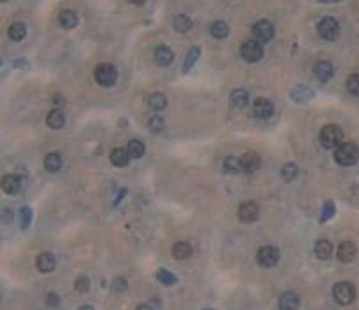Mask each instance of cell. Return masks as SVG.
Returning <instances> with one entry per match:
<instances>
[{
  "label": "cell",
  "mask_w": 359,
  "mask_h": 310,
  "mask_svg": "<svg viewBox=\"0 0 359 310\" xmlns=\"http://www.w3.org/2000/svg\"><path fill=\"white\" fill-rule=\"evenodd\" d=\"M260 217V208L254 202H242L238 208V220L242 224H253Z\"/></svg>",
  "instance_id": "9c48e42d"
},
{
  "label": "cell",
  "mask_w": 359,
  "mask_h": 310,
  "mask_svg": "<svg viewBox=\"0 0 359 310\" xmlns=\"http://www.w3.org/2000/svg\"><path fill=\"white\" fill-rule=\"evenodd\" d=\"M135 310H153V308H152V306H150V305H146V303H142V305H139Z\"/></svg>",
  "instance_id": "b9f144b4"
},
{
  "label": "cell",
  "mask_w": 359,
  "mask_h": 310,
  "mask_svg": "<svg viewBox=\"0 0 359 310\" xmlns=\"http://www.w3.org/2000/svg\"><path fill=\"white\" fill-rule=\"evenodd\" d=\"M318 139H320L322 147H325V149H338L345 142L343 130L338 124H327V126H324L320 130Z\"/></svg>",
  "instance_id": "6da1fadb"
},
{
  "label": "cell",
  "mask_w": 359,
  "mask_h": 310,
  "mask_svg": "<svg viewBox=\"0 0 359 310\" xmlns=\"http://www.w3.org/2000/svg\"><path fill=\"white\" fill-rule=\"evenodd\" d=\"M253 112L258 119H268V117H272V114H274L272 101H268L267 97H258V99L254 101Z\"/></svg>",
  "instance_id": "8fae6325"
},
{
  "label": "cell",
  "mask_w": 359,
  "mask_h": 310,
  "mask_svg": "<svg viewBox=\"0 0 359 310\" xmlns=\"http://www.w3.org/2000/svg\"><path fill=\"white\" fill-rule=\"evenodd\" d=\"M299 174V167L295 163H284L283 168H281V176H283L284 181H288V183H292V181L297 177Z\"/></svg>",
  "instance_id": "1f68e13d"
},
{
  "label": "cell",
  "mask_w": 359,
  "mask_h": 310,
  "mask_svg": "<svg viewBox=\"0 0 359 310\" xmlns=\"http://www.w3.org/2000/svg\"><path fill=\"white\" fill-rule=\"evenodd\" d=\"M206 310H212V308H206Z\"/></svg>",
  "instance_id": "f6af8a7d"
},
{
  "label": "cell",
  "mask_w": 359,
  "mask_h": 310,
  "mask_svg": "<svg viewBox=\"0 0 359 310\" xmlns=\"http://www.w3.org/2000/svg\"><path fill=\"white\" fill-rule=\"evenodd\" d=\"M75 291L77 292H87L89 291V278L87 277H79L75 280Z\"/></svg>",
  "instance_id": "74e56055"
},
{
  "label": "cell",
  "mask_w": 359,
  "mask_h": 310,
  "mask_svg": "<svg viewBox=\"0 0 359 310\" xmlns=\"http://www.w3.org/2000/svg\"><path fill=\"white\" fill-rule=\"evenodd\" d=\"M199 55H201V48L199 46H192V48L189 50V53H187V57H185V64H183V71H190V67L196 64V60L199 59Z\"/></svg>",
  "instance_id": "4dcf8cb0"
},
{
  "label": "cell",
  "mask_w": 359,
  "mask_h": 310,
  "mask_svg": "<svg viewBox=\"0 0 359 310\" xmlns=\"http://www.w3.org/2000/svg\"><path fill=\"white\" fill-rule=\"evenodd\" d=\"M53 103H55V105H64V99H62L59 94H55V96H53Z\"/></svg>",
  "instance_id": "60d3db41"
},
{
  "label": "cell",
  "mask_w": 359,
  "mask_h": 310,
  "mask_svg": "<svg viewBox=\"0 0 359 310\" xmlns=\"http://www.w3.org/2000/svg\"><path fill=\"white\" fill-rule=\"evenodd\" d=\"M45 168L48 172H59L62 168V156L59 153H48L43 161Z\"/></svg>",
  "instance_id": "603a6c76"
},
{
  "label": "cell",
  "mask_w": 359,
  "mask_h": 310,
  "mask_svg": "<svg viewBox=\"0 0 359 310\" xmlns=\"http://www.w3.org/2000/svg\"><path fill=\"white\" fill-rule=\"evenodd\" d=\"M210 34H212V38L216 39H226L228 34H230V27H228L226 22L217 20V22H213L212 27H210Z\"/></svg>",
  "instance_id": "83f0119b"
},
{
  "label": "cell",
  "mask_w": 359,
  "mask_h": 310,
  "mask_svg": "<svg viewBox=\"0 0 359 310\" xmlns=\"http://www.w3.org/2000/svg\"><path fill=\"white\" fill-rule=\"evenodd\" d=\"M355 254H357V248L352 241H343V243L338 247V261L343 262V264H348L355 259Z\"/></svg>",
  "instance_id": "7c38bea8"
},
{
  "label": "cell",
  "mask_w": 359,
  "mask_h": 310,
  "mask_svg": "<svg viewBox=\"0 0 359 310\" xmlns=\"http://www.w3.org/2000/svg\"><path fill=\"white\" fill-rule=\"evenodd\" d=\"M173 29L176 30V32H189L190 29H192V20L189 18L187 15H178L173 18Z\"/></svg>",
  "instance_id": "4316f807"
},
{
  "label": "cell",
  "mask_w": 359,
  "mask_h": 310,
  "mask_svg": "<svg viewBox=\"0 0 359 310\" xmlns=\"http://www.w3.org/2000/svg\"><path fill=\"white\" fill-rule=\"evenodd\" d=\"M224 170H226L228 174H240V172H244L242 160L237 156H228L226 160H224Z\"/></svg>",
  "instance_id": "f1b7e54d"
},
{
  "label": "cell",
  "mask_w": 359,
  "mask_h": 310,
  "mask_svg": "<svg viewBox=\"0 0 359 310\" xmlns=\"http://www.w3.org/2000/svg\"><path fill=\"white\" fill-rule=\"evenodd\" d=\"M36 266H38V269L41 273H50L55 269V257H53L52 254H48V252H43V254L38 255V259H36Z\"/></svg>",
  "instance_id": "ac0fdd59"
},
{
  "label": "cell",
  "mask_w": 359,
  "mask_h": 310,
  "mask_svg": "<svg viewBox=\"0 0 359 310\" xmlns=\"http://www.w3.org/2000/svg\"><path fill=\"white\" fill-rule=\"evenodd\" d=\"M22 188V181L15 176V174H8L2 177V190L8 195H16Z\"/></svg>",
  "instance_id": "e0dca14e"
},
{
  "label": "cell",
  "mask_w": 359,
  "mask_h": 310,
  "mask_svg": "<svg viewBox=\"0 0 359 310\" xmlns=\"http://www.w3.org/2000/svg\"><path fill=\"white\" fill-rule=\"evenodd\" d=\"M95 80L102 87H112L117 80V71L112 64H98L95 67Z\"/></svg>",
  "instance_id": "277c9868"
},
{
  "label": "cell",
  "mask_w": 359,
  "mask_h": 310,
  "mask_svg": "<svg viewBox=\"0 0 359 310\" xmlns=\"http://www.w3.org/2000/svg\"><path fill=\"white\" fill-rule=\"evenodd\" d=\"M359 160V147L354 142H343L338 149H334V161L341 167H352Z\"/></svg>",
  "instance_id": "7a4b0ae2"
},
{
  "label": "cell",
  "mask_w": 359,
  "mask_h": 310,
  "mask_svg": "<svg viewBox=\"0 0 359 310\" xmlns=\"http://www.w3.org/2000/svg\"><path fill=\"white\" fill-rule=\"evenodd\" d=\"M253 38L254 41H258L260 45H263V43H268L272 41L274 36H276V30H274V25L268 20H258L256 23L253 25Z\"/></svg>",
  "instance_id": "8992f818"
},
{
  "label": "cell",
  "mask_w": 359,
  "mask_h": 310,
  "mask_svg": "<svg viewBox=\"0 0 359 310\" xmlns=\"http://www.w3.org/2000/svg\"><path fill=\"white\" fill-rule=\"evenodd\" d=\"M313 73H315V76H317L318 82L325 83L334 76V67L329 60H318L313 67Z\"/></svg>",
  "instance_id": "30bf717a"
},
{
  "label": "cell",
  "mask_w": 359,
  "mask_h": 310,
  "mask_svg": "<svg viewBox=\"0 0 359 310\" xmlns=\"http://www.w3.org/2000/svg\"><path fill=\"white\" fill-rule=\"evenodd\" d=\"M126 287H128V284H126V280L123 277L116 278V280H114V284H112V291L114 292H125Z\"/></svg>",
  "instance_id": "f35d334b"
},
{
  "label": "cell",
  "mask_w": 359,
  "mask_h": 310,
  "mask_svg": "<svg viewBox=\"0 0 359 310\" xmlns=\"http://www.w3.org/2000/svg\"><path fill=\"white\" fill-rule=\"evenodd\" d=\"M333 298L338 305H350L352 301L355 299V289L350 282H338L336 285L333 287Z\"/></svg>",
  "instance_id": "5b68a950"
},
{
  "label": "cell",
  "mask_w": 359,
  "mask_h": 310,
  "mask_svg": "<svg viewBox=\"0 0 359 310\" xmlns=\"http://www.w3.org/2000/svg\"><path fill=\"white\" fill-rule=\"evenodd\" d=\"M148 107L155 112H160L167 107V97L162 92H153L152 96H148Z\"/></svg>",
  "instance_id": "484cf974"
},
{
  "label": "cell",
  "mask_w": 359,
  "mask_h": 310,
  "mask_svg": "<svg viewBox=\"0 0 359 310\" xmlns=\"http://www.w3.org/2000/svg\"><path fill=\"white\" fill-rule=\"evenodd\" d=\"M317 32L324 41H336L340 38V22L333 16H325L318 22Z\"/></svg>",
  "instance_id": "3957f363"
},
{
  "label": "cell",
  "mask_w": 359,
  "mask_h": 310,
  "mask_svg": "<svg viewBox=\"0 0 359 310\" xmlns=\"http://www.w3.org/2000/svg\"><path fill=\"white\" fill-rule=\"evenodd\" d=\"M164 119L162 117H159V116H153L152 119L148 121V128L153 131V133H160V131L164 130Z\"/></svg>",
  "instance_id": "8d00e7d4"
},
{
  "label": "cell",
  "mask_w": 359,
  "mask_h": 310,
  "mask_svg": "<svg viewBox=\"0 0 359 310\" xmlns=\"http://www.w3.org/2000/svg\"><path fill=\"white\" fill-rule=\"evenodd\" d=\"M240 160H242L244 172H254V170H258V168H260V165H261L260 154H256L254 151H247V153L244 154Z\"/></svg>",
  "instance_id": "9a60e30c"
},
{
  "label": "cell",
  "mask_w": 359,
  "mask_h": 310,
  "mask_svg": "<svg viewBox=\"0 0 359 310\" xmlns=\"http://www.w3.org/2000/svg\"><path fill=\"white\" fill-rule=\"evenodd\" d=\"M59 303H61V298H59L55 292H48V296H46V305H48L50 308H55V306H59Z\"/></svg>",
  "instance_id": "ab89813d"
},
{
  "label": "cell",
  "mask_w": 359,
  "mask_h": 310,
  "mask_svg": "<svg viewBox=\"0 0 359 310\" xmlns=\"http://www.w3.org/2000/svg\"><path fill=\"white\" fill-rule=\"evenodd\" d=\"M192 255V247H190L187 241H178V243L173 245V257L178 259V261H183V259H189Z\"/></svg>",
  "instance_id": "7402d4cb"
},
{
  "label": "cell",
  "mask_w": 359,
  "mask_h": 310,
  "mask_svg": "<svg viewBox=\"0 0 359 310\" xmlns=\"http://www.w3.org/2000/svg\"><path fill=\"white\" fill-rule=\"evenodd\" d=\"M31 220H32V211L29 205H23L22 210H20V225L22 229H27L31 225Z\"/></svg>",
  "instance_id": "d590c367"
},
{
  "label": "cell",
  "mask_w": 359,
  "mask_h": 310,
  "mask_svg": "<svg viewBox=\"0 0 359 310\" xmlns=\"http://www.w3.org/2000/svg\"><path fill=\"white\" fill-rule=\"evenodd\" d=\"M173 60H174V53L169 46H166V45L157 46L155 48V62L159 64V66L166 67V66H169Z\"/></svg>",
  "instance_id": "5bb4252c"
},
{
  "label": "cell",
  "mask_w": 359,
  "mask_h": 310,
  "mask_svg": "<svg viewBox=\"0 0 359 310\" xmlns=\"http://www.w3.org/2000/svg\"><path fill=\"white\" fill-rule=\"evenodd\" d=\"M230 103L235 109H246L247 103H249V92L244 89H235L230 94Z\"/></svg>",
  "instance_id": "d6986e66"
},
{
  "label": "cell",
  "mask_w": 359,
  "mask_h": 310,
  "mask_svg": "<svg viewBox=\"0 0 359 310\" xmlns=\"http://www.w3.org/2000/svg\"><path fill=\"white\" fill-rule=\"evenodd\" d=\"M59 23H61L64 29H75L77 23H79V16H77V13L71 11V9H64V11L59 13Z\"/></svg>",
  "instance_id": "cb8c5ba5"
},
{
  "label": "cell",
  "mask_w": 359,
  "mask_h": 310,
  "mask_svg": "<svg viewBox=\"0 0 359 310\" xmlns=\"http://www.w3.org/2000/svg\"><path fill=\"white\" fill-rule=\"evenodd\" d=\"M15 66H27L25 60H15Z\"/></svg>",
  "instance_id": "7bdbcfd3"
},
{
  "label": "cell",
  "mask_w": 359,
  "mask_h": 310,
  "mask_svg": "<svg viewBox=\"0 0 359 310\" xmlns=\"http://www.w3.org/2000/svg\"><path fill=\"white\" fill-rule=\"evenodd\" d=\"M8 36L11 41H23V38L27 36V27L25 23L22 22H16V23H11L8 29Z\"/></svg>",
  "instance_id": "d4e9b609"
},
{
  "label": "cell",
  "mask_w": 359,
  "mask_h": 310,
  "mask_svg": "<svg viewBox=\"0 0 359 310\" xmlns=\"http://www.w3.org/2000/svg\"><path fill=\"white\" fill-rule=\"evenodd\" d=\"M347 90L352 96L359 97V73H354L347 78Z\"/></svg>",
  "instance_id": "836d02e7"
},
{
  "label": "cell",
  "mask_w": 359,
  "mask_h": 310,
  "mask_svg": "<svg viewBox=\"0 0 359 310\" xmlns=\"http://www.w3.org/2000/svg\"><path fill=\"white\" fill-rule=\"evenodd\" d=\"M334 202L333 200H327L324 204V208H322V215H320V222L322 224H325V222L329 220V218H333L334 217Z\"/></svg>",
  "instance_id": "e575fe53"
},
{
  "label": "cell",
  "mask_w": 359,
  "mask_h": 310,
  "mask_svg": "<svg viewBox=\"0 0 359 310\" xmlns=\"http://www.w3.org/2000/svg\"><path fill=\"white\" fill-rule=\"evenodd\" d=\"M157 280L164 285H174L176 284V277H174L173 273L167 271V269H159L157 271Z\"/></svg>",
  "instance_id": "d6a6232c"
},
{
  "label": "cell",
  "mask_w": 359,
  "mask_h": 310,
  "mask_svg": "<svg viewBox=\"0 0 359 310\" xmlns=\"http://www.w3.org/2000/svg\"><path fill=\"white\" fill-rule=\"evenodd\" d=\"M64 124H66V116L62 110L53 109L52 112H48V116H46V126L52 128V130H61Z\"/></svg>",
  "instance_id": "2e32d148"
},
{
  "label": "cell",
  "mask_w": 359,
  "mask_h": 310,
  "mask_svg": "<svg viewBox=\"0 0 359 310\" xmlns=\"http://www.w3.org/2000/svg\"><path fill=\"white\" fill-rule=\"evenodd\" d=\"M299 305H301V298H299L297 292H283L279 298V310H299Z\"/></svg>",
  "instance_id": "4fadbf2b"
},
{
  "label": "cell",
  "mask_w": 359,
  "mask_h": 310,
  "mask_svg": "<svg viewBox=\"0 0 359 310\" xmlns=\"http://www.w3.org/2000/svg\"><path fill=\"white\" fill-rule=\"evenodd\" d=\"M79 310H95V308H93V306L91 305H82V306H80V308Z\"/></svg>",
  "instance_id": "ee69618b"
},
{
  "label": "cell",
  "mask_w": 359,
  "mask_h": 310,
  "mask_svg": "<svg viewBox=\"0 0 359 310\" xmlns=\"http://www.w3.org/2000/svg\"><path fill=\"white\" fill-rule=\"evenodd\" d=\"M256 261L261 268H272L279 262V250L276 247H261L256 254Z\"/></svg>",
  "instance_id": "ba28073f"
},
{
  "label": "cell",
  "mask_w": 359,
  "mask_h": 310,
  "mask_svg": "<svg viewBox=\"0 0 359 310\" xmlns=\"http://www.w3.org/2000/svg\"><path fill=\"white\" fill-rule=\"evenodd\" d=\"M240 55H242V59L246 60V62H258V60H261V57H263V46L260 45L258 41H254V39H247V41L242 43V46H240Z\"/></svg>",
  "instance_id": "52a82bcc"
},
{
  "label": "cell",
  "mask_w": 359,
  "mask_h": 310,
  "mask_svg": "<svg viewBox=\"0 0 359 310\" xmlns=\"http://www.w3.org/2000/svg\"><path fill=\"white\" fill-rule=\"evenodd\" d=\"M128 161H130V154L126 149L116 147V149L110 151V163H112L114 167H126Z\"/></svg>",
  "instance_id": "44dd1931"
},
{
  "label": "cell",
  "mask_w": 359,
  "mask_h": 310,
  "mask_svg": "<svg viewBox=\"0 0 359 310\" xmlns=\"http://www.w3.org/2000/svg\"><path fill=\"white\" fill-rule=\"evenodd\" d=\"M315 255L322 261H327L333 255V243L329 239H318L315 243Z\"/></svg>",
  "instance_id": "ffe728a7"
},
{
  "label": "cell",
  "mask_w": 359,
  "mask_h": 310,
  "mask_svg": "<svg viewBox=\"0 0 359 310\" xmlns=\"http://www.w3.org/2000/svg\"><path fill=\"white\" fill-rule=\"evenodd\" d=\"M126 151H128L130 158H133V160H139V158H142L144 151H146V147H144V144L140 142V140H130L128 146H126Z\"/></svg>",
  "instance_id": "f546056e"
}]
</instances>
